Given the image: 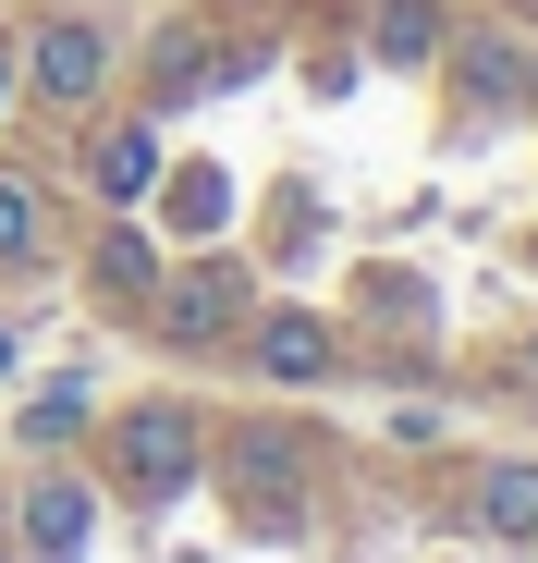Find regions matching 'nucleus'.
I'll use <instances>...</instances> for the list:
<instances>
[{
	"label": "nucleus",
	"instance_id": "1",
	"mask_svg": "<svg viewBox=\"0 0 538 563\" xmlns=\"http://www.w3.org/2000/svg\"><path fill=\"white\" fill-rule=\"evenodd\" d=\"M197 465H209V441H197L184 405H123V417H111V478H123V503H184Z\"/></svg>",
	"mask_w": 538,
	"mask_h": 563
},
{
	"label": "nucleus",
	"instance_id": "2",
	"mask_svg": "<svg viewBox=\"0 0 538 563\" xmlns=\"http://www.w3.org/2000/svg\"><path fill=\"white\" fill-rule=\"evenodd\" d=\"M111 25H86V13H61V25H37L25 37V86H37V99L49 111H99V86H111Z\"/></svg>",
	"mask_w": 538,
	"mask_h": 563
},
{
	"label": "nucleus",
	"instance_id": "3",
	"mask_svg": "<svg viewBox=\"0 0 538 563\" xmlns=\"http://www.w3.org/2000/svg\"><path fill=\"white\" fill-rule=\"evenodd\" d=\"M171 343H233L245 331V269L233 257H197V269H159V307H147Z\"/></svg>",
	"mask_w": 538,
	"mask_h": 563
},
{
	"label": "nucleus",
	"instance_id": "4",
	"mask_svg": "<svg viewBox=\"0 0 538 563\" xmlns=\"http://www.w3.org/2000/svg\"><path fill=\"white\" fill-rule=\"evenodd\" d=\"M13 539H25V563H86V539H99L86 478H37V490L13 503Z\"/></svg>",
	"mask_w": 538,
	"mask_h": 563
},
{
	"label": "nucleus",
	"instance_id": "5",
	"mask_svg": "<svg viewBox=\"0 0 538 563\" xmlns=\"http://www.w3.org/2000/svg\"><path fill=\"white\" fill-rule=\"evenodd\" d=\"M245 355L269 367V380H330L343 343H330V319H306V307H269V319L245 331Z\"/></svg>",
	"mask_w": 538,
	"mask_h": 563
},
{
	"label": "nucleus",
	"instance_id": "6",
	"mask_svg": "<svg viewBox=\"0 0 538 563\" xmlns=\"http://www.w3.org/2000/svg\"><path fill=\"white\" fill-rule=\"evenodd\" d=\"M86 282H99L111 307H159V245L135 221H99V233H86Z\"/></svg>",
	"mask_w": 538,
	"mask_h": 563
},
{
	"label": "nucleus",
	"instance_id": "7",
	"mask_svg": "<svg viewBox=\"0 0 538 563\" xmlns=\"http://www.w3.org/2000/svg\"><path fill=\"white\" fill-rule=\"evenodd\" d=\"M368 49H380L392 74H428L440 49H453V25H440V0H380V13H368Z\"/></svg>",
	"mask_w": 538,
	"mask_h": 563
},
{
	"label": "nucleus",
	"instance_id": "8",
	"mask_svg": "<svg viewBox=\"0 0 538 563\" xmlns=\"http://www.w3.org/2000/svg\"><path fill=\"white\" fill-rule=\"evenodd\" d=\"M453 74H466V99H478V111H526V99H538V62H526L514 37H466Z\"/></svg>",
	"mask_w": 538,
	"mask_h": 563
},
{
	"label": "nucleus",
	"instance_id": "9",
	"mask_svg": "<svg viewBox=\"0 0 538 563\" xmlns=\"http://www.w3.org/2000/svg\"><path fill=\"white\" fill-rule=\"evenodd\" d=\"M147 197H159V221H171V233H197V245H209V233L233 221V184H221L209 159H184V172L159 159V184H147Z\"/></svg>",
	"mask_w": 538,
	"mask_h": 563
},
{
	"label": "nucleus",
	"instance_id": "10",
	"mask_svg": "<svg viewBox=\"0 0 538 563\" xmlns=\"http://www.w3.org/2000/svg\"><path fill=\"white\" fill-rule=\"evenodd\" d=\"M478 527H490V539H514V551L538 539V465H526V453L478 465Z\"/></svg>",
	"mask_w": 538,
	"mask_h": 563
},
{
	"label": "nucleus",
	"instance_id": "11",
	"mask_svg": "<svg viewBox=\"0 0 538 563\" xmlns=\"http://www.w3.org/2000/svg\"><path fill=\"white\" fill-rule=\"evenodd\" d=\"M233 490H245L257 515H294V490H306V465H294V441H269V429H245V441H233Z\"/></svg>",
	"mask_w": 538,
	"mask_h": 563
},
{
	"label": "nucleus",
	"instance_id": "12",
	"mask_svg": "<svg viewBox=\"0 0 538 563\" xmlns=\"http://www.w3.org/2000/svg\"><path fill=\"white\" fill-rule=\"evenodd\" d=\"M147 184H159V123H111V135H99V197L135 209Z\"/></svg>",
	"mask_w": 538,
	"mask_h": 563
},
{
	"label": "nucleus",
	"instance_id": "13",
	"mask_svg": "<svg viewBox=\"0 0 538 563\" xmlns=\"http://www.w3.org/2000/svg\"><path fill=\"white\" fill-rule=\"evenodd\" d=\"M37 257H49V209L25 172H0V269H37Z\"/></svg>",
	"mask_w": 538,
	"mask_h": 563
},
{
	"label": "nucleus",
	"instance_id": "14",
	"mask_svg": "<svg viewBox=\"0 0 538 563\" xmlns=\"http://www.w3.org/2000/svg\"><path fill=\"white\" fill-rule=\"evenodd\" d=\"M86 405H99V393H86V367H61V380H37V405H25V441H37V453H61V441L86 429Z\"/></svg>",
	"mask_w": 538,
	"mask_h": 563
},
{
	"label": "nucleus",
	"instance_id": "15",
	"mask_svg": "<svg viewBox=\"0 0 538 563\" xmlns=\"http://www.w3.org/2000/svg\"><path fill=\"white\" fill-rule=\"evenodd\" d=\"M13 86H25V49H13V37H0V111H13Z\"/></svg>",
	"mask_w": 538,
	"mask_h": 563
},
{
	"label": "nucleus",
	"instance_id": "16",
	"mask_svg": "<svg viewBox=\"0 0 538 563\" xmlns=\"http://www.w3.org/2000/svg\"><path fill=\"white\" fill-rule=\"evenodd\" d=\"M0 380H13V331H0Z\"/></svg>",
	"mask_w": 538,
	"mask_h": 563
},
{
	"label": "nucleus",
	"instance_id": "17",
	"mask_svg": "<svg viewBox=\"0 0 538 563\" xmlns=\"http://www.w3.org/2000/svg\"><path fill=\"white\" fill-rule=\"evenodd\" d=\"M526 367H538V331H526Z\"/></svg>",
	"mask_w": 538,
	"mask_h": 563
},
{
	"label": "nucleus",
	"instance_id": "18",
	"mask_svg": "<svg viewBox=\"0 0 538 563\" xmlns=\"http://www.w3.org/2000/svg\"><path fill=\"white\" fill-rule=\"evenodd\" d=\"M0 563H25V551H0Z\"/></svg>",
	"mask_w": 538,
	"mask_h": 563
}]
</instances>
